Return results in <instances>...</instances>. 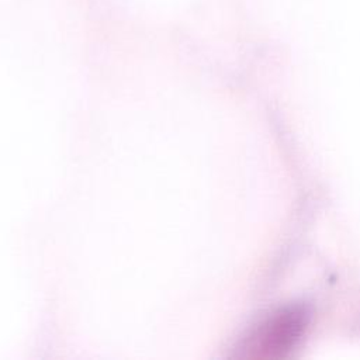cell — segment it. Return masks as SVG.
Instances as JSON below:
<instances>
[{"label": "cell", "instance_id": "1", "mask_svg": "<svg viewBox=\"0 0 360 360\" xmlns=\"http://www.w3.org/2000/svg\"><path fill=\"white\" fill-rule=\"evenodd\" d=\"M309 312L302 304H285L260 318L235 345L240 359H283L298 347L305 336Z\"/></svg>", "mask_w": 360, "mask_h": 360}]
</instances>
